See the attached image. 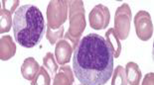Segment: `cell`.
<instances>
[{
    "label": "cell",
    "instance_id": "4",
    "mask_svg": "<svg viewBox=\"0 0 154 85\" xmlns=\"http://www.w3.org/2000/svg\"><path fill=\"white\" fill-rule=\"evenodd\" d=\"M79 85H83V84H79Z\"/></svg>",
    "mask_w": 154,
    "mask_h": 85
},
{
    "label": "cell",
    "instance_id": "3",
    "mask_svg": "<svg viewBox=\"0 0 154 85\" xmlns=\"http://www.w3.org/2000/svg\"><path fill=\"white\" fill-rule=\"evenodd\" d=\"M113 74L112 85H126V77H125V71H124L122 66H117Z\"/></svg>",
    "mask_w": 154,
    "mask_h": 85
},
{
    "label": "cell",
    "instance_id": "1",
    "mask_svg": "<svg viewBox=\"0 0 154 85\" xmlns=\"http://www.w3.org/2000/svg\"><path fill=\"white\" fill-rule=\"evenodd\" d=\"M113 57L106 39L97 34H88L75 50L74 73L83 85H104L113 73Z\"/></svg>",
    "mask_w": 154,
    "mask_h": 85
},
{
    "label": "cell",
    "instance_id": "2",
    "mask_svg": "<svg viewBox=\"0 0 154 85\" xmlns=\"http://www.w3.org/2000/svg\"><path fill=\"white\" fill-rule=\"evenodd\" d=\"M12 28L15 41L26 48L36 47L46 33L45 19L40 9L34 5H23L16 10Z\"/></svg>",
    "mask_w": 154,
    "mask_h": 85
}]
</instances>
